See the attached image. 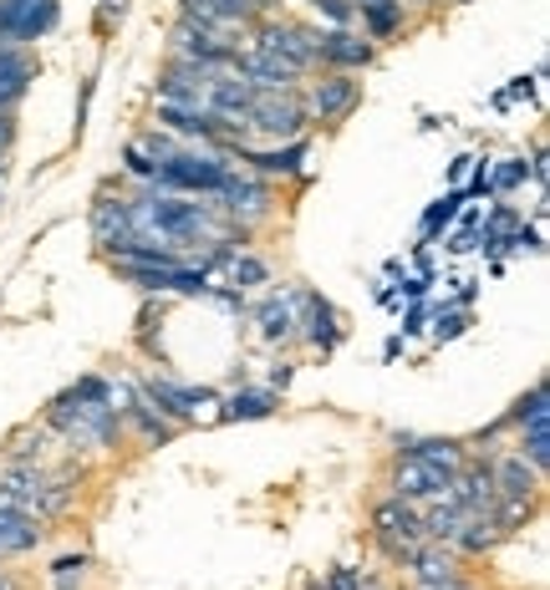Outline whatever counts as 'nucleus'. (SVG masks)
Segmentation results:
<instances>
[{
    "label": "nucleus",
    "instance_id": "dca6fc26",
    "mask_svg": "<svg viewBox=\"0 0 550 590\" xmlns=\"http://www.w3.org/2000/svg\"><path fill=\"white\" fill-rule=\"evenodd\" d=\"M92 224V239H97V250H113L122 239H133V220H128V193H97V204L87 214Z\"/></svg>",
    "mask_w": 550,
    "mask_h": 590
},
{
    "label": "nucleus",
    "instance_id": "a878e982",
    "mask_svg": "<svg viewBox=\"0 0 550 590\" xmlns=\"http://www.w3.org/2000/svg\"><path fill=\"white\" fill-rule=\"evenodd\" d=\"M515 453L525 463H536L540 473L550 469V428H530V433H515Z\"/></svg>",
    "mask_w": 550,
    "mask_h": 590
},
{
    "label": "nucleus",
    "instance_id": "cd10ccee",
    "mask_svg": "<svg viewBox=\"0 0 550 590\" xmlns=\"http://www.w3.org/2000/svg\"><path fill=\"white\" fill-rule=\"evenodd\" d=\"M459 204H464V189H454V193H448V199H438V204H433L429 214H423V224H418V229H423V239H433V235H438V229H444V224H454V214H459Z\"/></svg>",
    "mask_w": 550,
    "mask_h": 590
},
{
    "label": "nucleus",
    "instance_id": "4c0bfd02",
    "mask_svg": "<svg viewBox=\"0 0 550 590\" xmlns=\"http://www.w3.org/2000/svg\"><path fill=\"white\" fill-rule=\"evenodd\" d=\"M0 590H21V580H15V576H5V570H0Z\"/></svg>",
    "mask_w": 550,
    "mask_h": 590
},
{
    "label": "nucleus",
    "instance_id": "b1692460",
    "mask_svg": "<svg viewBox=\"0 0 550 590\" xmlns=\"http://www.w3.org/2000/svg\"><path fill=\"white\" fill-rule=\"evenodd\" d=\"M530 178V163L525 158H505V163H484V193H494V199H505V193H515Z\"/></svg>",
    "mask_w": 550,
    "mask_h": 590
},
{
    "label": "nucleus",
    "instance_id": "aec40b11",
    "mask_svg": "<svg viewBox=\"0 0 550 590\" xmlns=\"http://www.w3.org/2000/svg\"><path fill=\"white\" fill-rule=\"evenodd\" d=\"M214 408H220V423H255V417H270L281 408V392H270V387H239V392L220 398Z\"/></svg>",
    "mask_w": 550,
    "mask_h": 590
},
{
    "label": "nucleus",
    "instance_id": "bb28decb",
    "mask_svg": "<svg viewBox=\"0 0 550 590\" xmlns=\"http://www.w3.org/2000/svg\"><path fill=\"white\" fill-rule=\"evenodd\" d=\"M46 580H51V590H77L87 580V555H61V560L46 570Z\"/></svg>",
    "mask_w": 550,
    "mask_h": 590
},
{
    "label": "nucleus",
    "instance_id": "0eeeda50",
    "mask_svg": "<svg viewBox=\"0 0 550 590\" xmlns=\"http://www.w3.org/2000/svg\"><path fill=\"white\" fill-rule=\"evenodd\" d=\"M372 545L383 550L387 560H408L418 545H423V515H418V504L398 499V494H387V499L372 504Z\"/></svg>",
    "mask_w": 550,
    "mask_h": 590
},
{
    "label": "nucleus",
    "instance_id": "f257e3e1",
    "mask_svg": "<svg viewBox=\"0 0 550 590\" xmlns=\"http://www.w3.org/2000/svg\"><path fill=\"white\" fill-rule=\"evenodd\" d=\"M42 423L67 442V453H113L122 442V433H128L118 408L107 402V377H97V371L77 377L67 392H57L46 402Z\"/></svg>",
    "mask_w": 550,
    "mask_h": 590
},
{
    "label": "nucleus",
    "instance_id": "79ce46f5",
    "mask_svg": "<svg viewBox=\"0 0 550 590\" xmlns=\"http://www.w3.org/2000/svg\"><path fill=\"white\" fill-rule=\"evenodd\" d=\"M454 5H469V0H454Z\"/></svg>",
    "mask_w": 550,
    "mask_h": 590
},
{
    "label": "nucleus",
    "instance_id": "7ed1b4c3",
    "mask_svg": "<svg viewBox=\"0 0 550 590\" xmlns=\"http://www.w3.org/2000/svg\"><path fill=\"white\" fill-rule=\"evenodd\" d=\"M235 163L230 153L214 143H179L159 163L153 174V189H168V193H194V199H220V189L230 184Z\"/></svg>",
    "mask_w": 550,
    "mask_h": 590
},
{
    "label": "nucleus",
    "instance_id": "37998d69",
    "mask_svg": "<svg viewBox=\"0 0 550 590\" xmlns=\"http://www.w3.org/2000/svg\"><path fill=\"white\" fill-rule=\"evenodd\" d=\"M402 590H418V586H402Z\"/></svg>",
    "mask_w": 550,
    "mask_h": 590
},
{
    "label": "nucleus",
    "instance_id": "4be33fe9",
    "mask_svg": "<svg viewBox=\"0 0 550 590\" xmlns=\"http://www.w3.org/2000/svg\"><path fill=\"white\" fill-rule=\"evenodd\" d=\"M36 51L31 46H15V42H5L0 36V82L5 87H21V92H31V82H36Z\"/></svg>",
    "mask_w": 550,
    "mask_h": 590
},
{
    "label": "nucleus",
    "instance_id": "4468645a",
    "mask_svg": "<svg viewBox=\"0 0 550 590\" xmlns=\"http://www.w3.org/2000/svg\"><path fill=\"white\" fill-rule=\"evenodd\" d=\"M490 473H494V499H540V488H546V473L536 463H525L515 448H494Z\"/></svg>",
    "mask_w": 550,
    "mask_h": 590
},
{
    "label": "nucleus",
    "instance_id": "2f4dec72",
    "mask_svg": "<svg viewBox=\"0 0 550 590\" xmlns=\"http://www.w3.org/2000/svg\"><path fill=\"white\" fill-rule=\"evenodd\" d=\"M291 377H296V362H276V371H270V392H285L291 387Z\"/></svg>",
    "mask_w": 550,
    "mask_h": 590
},
{
    "label": "nucleus",
    "instance_id": "1a4fd4ad",
    "mask_svg": "<svg viewBox=\"0 0 550 590\" xmlns=\"http://www.w3.org/2000/svg\"><path fill=\"white\" fill-rule=\"evenodd\" d=\"M214 204H220L224 214L239 224V229H250V235H255V229H260V224L276 214V184H270V178L245 174V168H235Z\"/></svg>",
    "mask_w": 550,
    "mask_h": 590
},
{
    "label": "nucleus",
    "instance_id": "9d476101",
    "mask_svg": "<svg viewBox=\"0 0 550 590\" xmlns=\"http://www.w3.org/2000/svg\"><path fill=\"white\" fill-rule=\"evenodd\" d=\"M312 51H316V67H321V72H358L362 76L372 61H377V46H372L358 26H316Z\"/></svg>",
    "mask_w": 550,
    "mask_h": 590
},
{
    "label": "nucleus",
    "instance_id": "5701e85b",
    "mask_svg": "<svg viewBox=\"0 0 550 590\" xmlns=\"http://www.w3.org/2000/svg\"><path fill=\"white\" fill-rule=\"evenodd\" d=\"M505 423H510V433H530V428H550V392H546V382H536L530 392H525L515 408L505 413Z\"/></svg>",
    "mask_w": 550,
    "mask_h": 590
},
{
    "label": "nucleus",
    "instance_id": "39448f33",
    "mask_svg": "<svg viewBox=\"0 0 550 590\" xmlns=\"http://www.w3.org/2000/svg\"><path fill=\"white\" fill-rule=\"evenodd\" d=\"M138 392L149 398V408L164 423H174V428H189V423H199V408H214L220 402V392L214 387H194V382H174L168 371H143V377H133Z\"/></svg>",
    "mask_w": 550,
    "mask_h": 590
},
{
    "label": "nucleus",
    "instance_id": "f8f14e48",
    "mask_svg": "<svg viewBox=\"0 0 550 590\" xmlns=\"http://www.w3.org/2000/svg\"><path fill=\"white\" fill-rule=\"evenodd\" d=\"M342 310L331 306L327 295H316V291H301V316H296V341L301 346H312V352L327 356L337 341H342Z\"/></svg>",
    "mask_w": 550,
    "mask_h": 590
},
{
    "label": "nucleus",
    "instance_id": "f3484780",
    "mask_svg": "<svg viewBox=\"0 0 550 590\" xmlns=\"http://www.w3.org/2000/svg\"><path fill=\"white\" fill-rule=\"evenodd\" d=\"M408 570H413V586L418 590H433V586H448V580H459V555L448 545H433V540H423V545L408 555Z\"/></svg>",
    "mask_w": 550,
    "mask_h": 590
},
{
    "label": "nucleus",
    "instance_id": "a211bd4d",
    "mask_svg": "<svg viewBox=\"0 0 550 590\" xmlns=\"http://www.w3.org/2000/svg\"><path fill=\"white\" fill-rule=\"evenodd\" d=\"M46 524L36 515H21V509H5L0 504V560H15V555H31L42 550Z\"/></svg>",
    "mask_w": 550,
    "mask_h": 590
},
{
    "label": "nucleus",
    "instance_id": "412c9836",
    "mask_svg": "<svg viewBox=\"0 0 550 590\" xmlns=\"http://www.w3.org/2000/svg\"><path fill=\"white\" fill-rule=\"evenodd\" d=\"M505 534H500V524H494V515H469L459 524V534L448 540V550L459 555V560H475V555H490L494 545H500Z\"/></svg>",
    "mask_w": 550,
    "mask_h": 590
},
{
    "label": "nucleus",
    "instance_id": "f03ea898",
    "mask_svg": "<svg viewBox=\"0 0 550 590\" xmlns=\"http://www.w3.org/2000/svg\"><path fill=\"white\" fill-rule=\"evenodd\" d=\"M77 488L67 473H57L51 463H5L0 469V504L5 509H21V515H36L46 519H61L72 509Z\"/></svg>",
    "mask_w": 550,
    "mask_h": 590
},
{
    "label": "nucleus",
    "instance_id": "393cba45",
    "mask_svg": "<svg viewBox=\"0 0 550 590\" xmlns=\"http://www.w3.org/2000/svg\"><path fill=\"white\" fill-rule=\"evenodd\" d=\"M122 168H128L138 184H153V174H159V158H153V148L143 143V138H128V148H122Z\"/></svg>",
    "mask_w": 550,
    "mask_h": 590
},
{
    "label": "nucleus",
    "instance_id": "ddd939ff",
    "mask_svg": "<svg viewBox=\"0 0 550 590\" xmlns=\"http://www.w3.org/2000/svg\"><path fill=\"white\" fill-rule=\"evenodd\" d=\"M296 316H301V285H281L255 306V331L266 346H291L296 341Z\"/></svg>",
    "mask_w": 550,
    "mask_h": 590
},
{
    "label": "nucleus",
    "instance_id": "f704fd0d",
    "mask_svg": "<svg viewBox=\"0 0 550 590\" xmlns=\"http://www.w3.org/2000/svg\"><path fill=\"white\" fill-rule=\"evenodd\" d=\"M21 103H26V92H21V87H5V82H0V113H15Z\"/></svg>",
    "mask_w": 550,
    "mask_h": 590
},
{
    "label": "nucleus",
    "instance_id": "c85d7f7f",
    "mask_svg": "<svg viewBox=\"0 0 550 590\" xmlns=\"http://www.w3.org/2000/svg\"><path fill=\"white\" fill-rule=\"evenodd\" d=\"M316 15H321V26H358V0H306Z\"/></svg>",
    "mask_w": 550,
    "mask_h": 590
},
{
    "label": "nucleus",
    "instance_id": "473e14b6",
    "mask_svg": "<svg viewBox=\"0 0 550 590\" xmlns=\"http://www.w3.org/2000/svg\"><path fill=\"white\" fill-rule=\"evenodd\" d=\"M15 138H21V128H15V113H0V153H11Z\"/></svg>",
    "mask_w": 550,
    "mask_h": 590
},
{
    "label": "nucleus",
    "instance_id": "a19ab883",
    "mask_svg": "<svg viewBox=\"0 0 550 590\" xmlns=\"http://www.w3.org/2000/svg\"><path fill=\"white\" fill-rule=\"evenodd\" d=\"M0 204H5V178H0Z\"/></svg>",
    "mask_w": 550,
    "mask_h": 590
},
{
    "label": "nucleus",
    "instance_id": "c756f323",
    "mask_svg": "<svg viewBox=\"0 0 550 590\" xmlns=\"http://www.w3.org/2000/svg\"><path fill=\"white\" fill-rule=\"evenodd\" d=\"M362 586H367V576H362L358 565H337L327 576V590H362Z\"/></svg>",
    "mask_w": 550,
    "mask_h": 590
},
{
    "label": "nucleus",
    "instance_id": "c03bdc74",
    "mask_svg": "<svg viewBox=\"0 0 550 590\" xmlns=\"http://www.w3.org/2000/svg\"><path fill=\"white\" fill-rule=\"evenodd\" d=\"M362 590H372V580H367V586H362Z\"/></svg>",
    "mask_w": 550,
    "mask_h": 590
},
{
    "label": "nucleus",
    "instance_id": "c9c22d12",
    "mask_svg": "<svg viewBox=\"0 0 550 590\" xmlns=\"http://www.w3.org/2000/svg\"><path fill=\"white\" fill-rule=\"evenodd\" d=\"M423 316H429V306H413V310H408V326H402V331H418V326H423Z\"/></svg>",
    "mask_w": 550,
    "mask_h": 590
},
{
    "label": "nucleus",
    "instance_id": "72a5a7b5",
    "mask_svg": "<svg viewBox=\"0 0 550 590\" xmlns=\"http://www.w3.org/2000/svg\"><path fill=\"white\" fill-rule=\"evenodd\" d=\"M122 11H128V0H103V5H97V26H113V15H118L122 21Z\"/></svg>",
    "mask_w": 550,
    "mask_h": 590
},
{
    "label": "nucleus",
    "instance_id": "ea45409f",
    "mask_svg": "<svg viewBox=\"0 0 550 590\" xmlns=\"http://www.w3.org/2000/svg\"><path fill=\"white\" fill-rule=\"evenodd\" d=\"M306 590H327V580H316V576H312V580H306Z\"/></svg>",
    "mask_w": 550,
    "mask_h": 590
},
{
    "label": "nucleus",
    "instance_id": "423d86ee",
    "mask_svg": "<svg viewBox=\"0 0 550 590\" xmlns=\"http://www.w3.org/2000/svg\"><path fill=\"white\" fill-rule=\"evenodd\" d=\"M312 36L316 26H296V21H285V15H260L250 26V51H260V57L270 61H281V67H291L296 76L316 72V51H312Z\"/></svg>",
    "mask_w": 550,
    "mask_h": 590
},
{
    "label": "nucleus",
    "instance_id": "2eb2a0df",
    "mask_svg": "<svg viewBox=\"0 0 550 590\" xmlns=\"http://www.w3.org/2000/svg\"><path fill=\"white\" fill-rule=\"evenodd\" d=\"M448 499L459 504L464 515H490V509H494V473H490V453H484V458L469 453V463H464V469L454 473V484H448Z\"/></svg>",
    "mask_w": 550,
    "mask_h": 590
},
{
    "label": "nucleus",
    "instance_id": "6ab92c4d",
    "mask_svg": "<svg viewBox=\"0 0 550 590\" xmlns=\"http://www.w3.org/2000/svg\"><path fill=\"white\" fill-rule=\"evenodd\" d=\"M402 26H408V11H402V0H362V5H358V31L367 36L372 46L393 42Z\"/></svg>",
    "mask_w": 550,
    "mask_h": 590
},
{
    "label": "nucleus",
    "instance_id": "9b49d317",
    "mask_svg": "<svg viewBox=\"0 0 550 590\" xmlns=\"http://www.w3.org/2000/svg\"><path fill=\"white\" fill-rule=\"evenodd\" d=\"M448 484H454V473L429 463V458H398V463H393V479H387V488L408 504L448 499Z\"/></svg>",
    "mask_w": 550,
    "mask_h": 590
},
{
    "label": "nucleus",
    "instance_id": "e433bc0d",
    "mask_svg": "<svg viewBox=\"0 0 550 590\" xmlns=\"http://www.w3.org/2000/svg\"><path fill=\"white\" fill-rule=\"evenodd\" d=\"M433 0H402V11H429Z\"/></svg>",
    "mask_w": 550,
    "mask_h": 590
},
{
    "label": "nucleus",
    "instance_id": "58836bf2",
    "mask_svg": "<svg viewBox=\"0 0 550 590\" xmlns=\"http://www.w3.org/2000/svg\"><path fill=\"white\" fill-rule=\"evenodd\" d=\"M11 174V153H0V178Z\"/></svg>",
    "mask_w": 550,
    "mask_h": 590
},
{
    "label": "nucleus",
    "instance_id": "6e6552de",
    "mask_svg": "<svg viewBox=\"0 0 550 590\" xmlns=\"http://www.w3.org/2000/svg\"><path fill=\"white\" fill-rule=\"evenodd\" d=\"M245 128L260 143H291V138H306V107H301L296 92H255L250 113H245Z\"/></svg>",
    "mask_w": 550,
    "mask_h": 590
},
{
    "label": "nucleus",
    "instance_id": "7c9ffc66",
    "mask_svg": "<svg viewBox=\"0 0 550 590\" xmlns=\"http://www.w3.org/2000/svg\"><path fill=\"white\" fill-rule=\"evenodd\" d=\"M464 326H469V316H464V310H448V316H444V310H438V326H433V337H438V341H448V337H459Z\"/></svg>",
    "mask_w": 550,
    "mask_h": 590
},
{
    "label": "nucleus",
    "instance_id": "20e7f679",
    "mask_svg": "<svg viewBox=\"0 0 550 590\" xmlns=\"http://www.w3.org/2000/svg\"><path fill=\"white\" fill-rule=\"evenodd\" d=\"M301 107H306V122L316 128H337L362 107V76L358 72H321L312 82L296 87Z\"/></svg>",
    "mask_w": 550,
    "mask_h": 590
}]
</instances>
